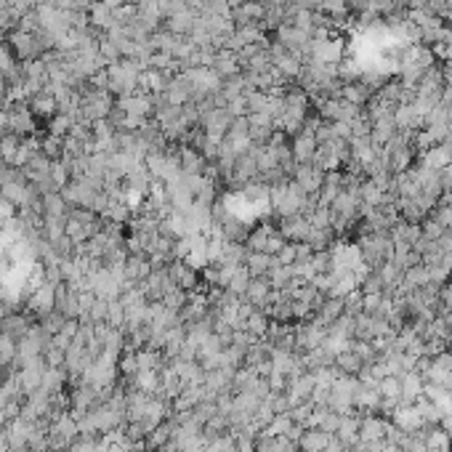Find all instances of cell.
Returning <instances> with one entry per match:
<instances>
[{
  "label": "cell",
  "mask_w": 452,
  "mask_h": 452,
  "mask_svg": "<svg viewBox=\"0 0 452 452\" xmlns=\"http://www.w3.org/2000/svg\"><path fill=\"white\" fill-rule=\"evenodd\" d=\"M308 194H304V189L295 184L293 179L282 181V184H274L269 189V203L274 207V213L280 218H288V216H298L304 213L306 207Z\"/></svg>",
  "instance_id": "obj_1"
},
{
  "label": "cell",
  "mask_w": 452,
  "mask_h": 452,
  "mask_svg": "<svg viewBox=\"0 0 452 452\" xmlns=\"http://www.w3.org/2000/svg\"><path fill=\"white\" fill-rule=\"evenodd\" d=\"M391 242L389 231H372V234H362L359 242H357V250H359V258L362 264L368 267V271H375L383 264L391 261Z\"/></svg>",
  "instance_id": "obj_2"
},
{
  "label": "cell",
  "mask_w": 452,
  "mask_h": 452,
  "mask_svg": "<svg viewBox=\"0 0 452 452\" xmlns=\"http://www.w3.org/2000/svg\"><path fill=\"white\" fill-rule=\"evenodd\" d=\"M285 242H288V240L280 234L277 226L261 224V226H256V229H250V234H247V240H245V247L250 253H269V256H277L280 247L285 245Z\"/></svg>",
  "instance_id": "obj_3"
},
{
  "label": "cell",
  "mask_w": 452,
  "mask_h": 452,
  "mask_svg": "<svg viewBox=\"0 0 452 452\" xmlns=\"http://www.w3.org/2000/svg\"><path fill=\"white\" fill-rule=\"evenodd\" d=\"M168 271H170V280H173L176 288L186 290V293H194V290L200 288V274H197V269L192 267V264H186V261H181V258L170 261V264H168Z\"/></svg>",
  "instance_id": "obj_4"
},
{
  "label": "cell",
  "mask_w": 452,
  "mask_h": 452,
  "mask_svg": "<svg viewBox=\"0 0 452 452\" xmlns=\"http://www.w3.org/2000/svg\"><path fill=\"white\" fill-rule=\"evenodd\" d=\"M293 181L304 189V194H319V186L325 181V170H319L314 163H301L295 165Z\"/></svg>",
  "instance_id": "obj_5"
},
{
  "label": "cell",
  "mask_w": 452,
  "mask_h": 452,
  "mask_svg": "<svg viewBox=\"0 0 452 452\" xmlns=\"http://www.w3.org/2000/svg\"><path fill=\"white\" fill-rule=\"evenodd\" d=\"M35 131V115L27 104H14V109H8V133L16 136H30Z\"/></svg>",
  "instance_id": "obj_6"
},
{
  "label": "cell",
  "mask_w": 452,
  "mask_h": 452,
  "mask_svg": "<svg viewBox=\"0 0 452 452\" xmlns=\"http://www.w3.org/2000/svg\"><path fill=\"white\" fill-rule=\"evenodd\" d=\"M317 136L308 133V131H301L293 136L290 142V152H293V160L301 165V163H311L314 160V152H317Z\"/></svg>",
  "instance_id": "obj_7"
},
{
  "label": "cell",
  "mask_w": 452,
  "mask_h": 452,
  "mask_svg": "<svg viewBox=\"0 0 452 452\" xmlns=\"http://www.w3.org/2000/svg\"><path fill=\"white\" fill-rule=\"evenodd\" d=\"M271 290L274 288H271L269 277H253L245 290V295H242V301L250 304L253 308H264L269 304V298H271Z\"/></svg>",
  "instance_id": "obj_8"
},
{
  "label": "cell",
  "mask_w": 452,
  "mask_h": 452,
  "mask_svg": "<svg viewBox=\"0 0 452 452\" xmlns=\"http://www.w3.org/2000/svg\"><path fill=\"white\" fill-rule=\"evenodd\" d=\"M30 328H32V319H30L27 314L8 311V314H3V317H0V332L11 335L14 341H21V338L30 332Z\"/></svg>",
  "instance_id": "obj_9"
},
{
  "label": "cell",
  "mask_w": 452,
  "mask_h": 452,
  "mask_svg": "<svg viewBox=\"0 0 452 452\" xmlns=\"http://www.w3.org/2000/svg\"><path fill=\"white\" fill-rule=\"evenodd\" d=\"M277 267H280L277 256H269V253H250V250H247L245 269L250 271V277H269Z\"/></svg>",
  "instance_id": "obj_10"
},
{
  "label": "cell",
  "mask_w": 452,
  "mask_h": 452,
  "mask_svg": "<svg viewBox=\"0 0 452 452\" xmlns=\"http://www.w3.org/2000/svg\"><path fill=\"white\" fill-rule=\"evenodd\" d=\"M210 67L216 69V75H218L221 80H226V78H234V75H240V72H242L237 54H234V51H229V48H221V51L216 54V59H213Z\"/></svg>",
  "instance_id": "obj_11"
},
{
  "label": "cell",
  "mask_w": 452,
  "mask_h": 452,
  "mask_svg": "<svg viewBox=\"0 0 452 452\" xmlns=\"http://www.w3.org/2000/svg\"><path fill=\"white\" fill-rule=\"evenodd\" d=\"M332 365H335V370L341 372V375H359V372L368 368L365 359H362L354 349L338 351L335 359H332Z\"/></svg>",
  "instance_id": "obj_12"
},
{
  "label": "cell",
  "mask_w": 452,
  "mask_h": 452,
  "mask_svg": "<svg viewBox=\"0 0 452 452\" xmlns=\"http://www.w3.org/2000/svg\"><path fill=\"white\" fill-rule=\"evenodd\" d=\"M330 439H332V433L322 431V429H306V431L301 433V439H298V450L301 452H325L330 444Z\"/></svg>",
  "instance_id": "obj_13"
},
{
  "label": "cell",
  "mask_w": 452,
  "mask_h": 452,
  "mask_svg": "<svg viewBox=\"0 0 452 452\" xmlns=\"http://www.w3.org/2000/svg\"><path fill=\"white\" fill-rule=\"evenodd\" d=\"M269 325H271V319L267 317V311L253 308V311L247 314V319L242 322V330H247V332H250V335H256V338H267Z\"/></svg>",
  "instance_id": "obj_14"
},
{
  "label": "cell",
  "mask_w": 452,
  "mask_h": 452,
  "mask_svg": "<svg viewBox=\"0 0 452 452\" xmlns=\"http://www.w3.org/2000/svg\"><path fill=\"white\" fill-rule=\"evenodd\" d=\"M19 136L16 133H5V136H0V160L5 165H14L16 160V155H19Z\"/></svg>",
  "instance_id": "obj_15"
},
{
  "label": "cell",
  "mask_w": 452,
  "mask_h": 452,
  "mask_svg": "<svg viewBox=\"0 0 452 452\" xmlns=\"http://www.w3.org/2000/svg\"><path fill=\"white\" fill-rule=\"evenodd\" d=\"M41 152L48 157V160H62L64 157V139L62 136H45L41 142Z\"/></svg>",
  "instance_id": "obj_16"
},
{
  "label": "cell",
  "mask_w": 452,
  "mask_h": 452,
  "mask_svg": "<svg viewBox=\"0 0 452 452\" xmlns=\"http://www.w3.org/2000/svg\"><path fill=\"white\" fill-rule=\"evenodd\" d=\"M106 325L115 330H123L125 328V306L120 298L109 301V308H106Z\"/></svg>",
  "instance_id": "obj_17"
},
{
  "label": "cell",
  "mask_w": 452,
  "mask_h": 452,
  "mask_svg": "<svg viewBox=\"0 0 452 452\" xmlns=\"http://www.w3.org/2000/svg\"><path fill=\"white\" fill-rule=\"evenodd\" d=\"M285 5H298V8H314V0H282Z\"/></svg>",
  "instance_id": "obj_18"
},
{
  "label": "cell",
  "mask_w": 452,
  "mask_h": 452,
  "mask_svg": "<svg viewBox=\"0 0 452 452\" xmlns=\"http://www.w3.org/2000/svg\"><path fill=\"white\" fill-rule=\"evenodd\" d=\"M0 99H5V80L0 78Z\"/></svg>",
  "instance_id": "obj_19"
},
{
  "label": "cell",
  "mask_w": 452,
  "mask_h": 452,
  "mask_svg": "<svg viewBox=\"0 0 452 452\" xmlns=\"http://www.w3.org/2000/svg\"><path fill=\"white\" fill-rule=\"evenodd\" d=\"M5 170H8V168H5V163H3V160H0V179H3V176H5Z\"/></svg>",
  "instance_id": "obj_20"
},
{
  "label": "cell",
  "mask_w": 452,
  "mask_h": 452,
  "mask_svg": "<svg viewBox=\"0 0 452 452\" xmlns=\"http://www.w3.org/2000/svg\"><path fill=\"white\" fill-rule=\"evenodd\" d=\"M261 3H264V0H261Z\"/></svg>",
  "instance_id": "obj_21"
},
{
  "label": "cell",
  "mask_w": 452,
  "mask_h": 452,
  "mask_svg": "<svg viewBox=\"0 0 452 452\" xmlns=\"http://www.w3.org/2000/svg\"><path fill=\"white\" fill-rule=\"evenodd\" d=\"M447 452H450V450H447Z\"/></svg>",
  "instance_id": "obj_22"
}]
</instances>
